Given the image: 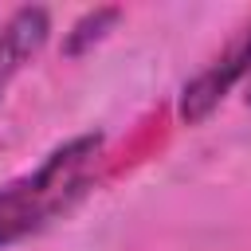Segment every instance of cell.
<instances>
[{"instance_id":"5","label":"cell","mask_w":251,"mask_h":251,"mask_svg":"<svg viewBox=\"0 0 251 251\" xmlns=\"http://www.w3.org/2000/svg\"><path fill=\"white\" fill-rule=\"evenodd\" d=\"M247 106H251V75H247Z\"/></svg>"},{"instance_id":"3","label":"cell","mask_w":251,"mask_h":251,"mask_svg":"<svg viewBox=\"0 0 251 251\" xmlns=\"http://www.w3.org/2000/svg\"><path fill=\"white\" fill-rule=\"evenodd\" d=\"M51 35V16L47 8H20L8 16V24L0 27V78H8L12 71H20Z\"/></svg>"},{"instance_id":"4","label":"cell","mask_w":251,"mask_h":251,"mask_svg":"<svg viewBox=\"0 0 251 251\" xmlns=\"http://www.w3.org/2000/svg\"><path fill=\"white\" fill-rule=\"evenodd\" d=\"M118 20H122V8H94V12H86V16L67 31V39H63V55L75 59V55L90 51L98 39H106V31H114Z\"/></svg>"},{"instance_id":"1","label":"cell","mask_w":251,"mask_h":251,"mask_svg":"<svg viewBox=\"0 0 251 251\" xmlns=\"http://www.w3.org/2000/svg\"><path fill=\"white\" fill-rule=\"evenodd\" d=\"M98 153H102V133H82L59 145L55 153H47V161L35 173L4 184L0 188V247L39 231L47 220L67 212L86 192V173Z\"/></svg>"},{"instance_id":"2","label":"cell","mask_w":251,"mask_h":251,"mask_svg":"<svg viewBox=\"0 0 251 251\" xmlns=\"http://www.w3.org/2000/svg\"><path fill=\"white\" fill-rule=\"evenodd\" d=\"M247 71H251V27H247L208 71H200V75L184 86V94H180V118H184V122L208 118L212 106L227 94V86H231L239 75H247Z\"/></svg>"},{"instance_id":"6","label":"cell","mask_w":251,"mask_h":251,"mask_svg":"<svg viewBox=\"0 0 251 251\" xmlns=\"http://www.w3.org/2000/svg\"><path fill=\"white\" fill-rule=\"evenodd\" d=\"M0 90H4V78H0Z\"/></svg>"}]
</instances>
